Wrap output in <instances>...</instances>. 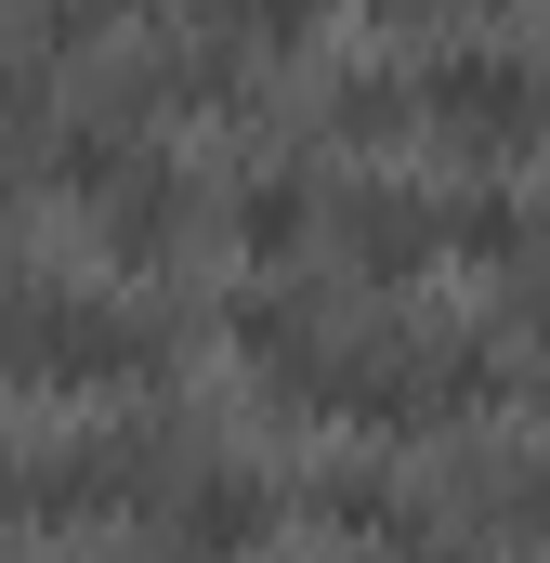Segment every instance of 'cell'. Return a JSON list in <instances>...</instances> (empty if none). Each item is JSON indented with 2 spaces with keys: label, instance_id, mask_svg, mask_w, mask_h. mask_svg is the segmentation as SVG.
Masks as SVG:
<instances>
[{
  "label": "cell",
  "instance_id": "6da1fadb",
  "mask_svg": "<svg viewBox=\"0 0 550 563\" xmlns=\"http://www.w3.org/2000/svg\"><path fill=\"white\" fill-rule=\"evenodd\" d=\"M263 485H250V472H223V485H197V498H184V551H250V538H263Z\"/></svg>",
  "mask_w": 550,
  "mask_h": 563
}]
</instances>
